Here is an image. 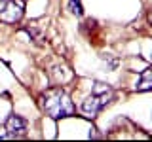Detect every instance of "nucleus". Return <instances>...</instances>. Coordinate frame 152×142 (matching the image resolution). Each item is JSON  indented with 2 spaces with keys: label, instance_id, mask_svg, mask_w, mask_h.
<instances>
[{
  "label": "nucleus",
  "instance_id": "1",
  "mask_svg": "<svg viewBox=\"0 0 152 142\" xmlns=\"http://www.w3.org/2000/svg\"><path fill=\"white\" fill-rule=\"evenodd\" d=\"M42 108L53 120L72 116V112H74V104L70 102L69 95L63 89H50V91H46L44 97H42Z\"/></svg>",
  "mask_w": 152,
  "mask_h": 142
},
{
  "label": "nucleus",
  "instance_id": "2",
  "mask_svg": "<svg viewBox=\"0 0 152 142\" xmlns=\"http://www.w3.org/2000/svg\"><path fill=\"white\" fill-rule=\"evenodd\" d=\"M112 99V89L110 85L101 83V82H95L93 83V91L88 99L82 102V110L89 116H95L99 110H103L104 106L108 104V101Z\"/></svg>",
  "mask_w": 152,
  "mask_h": 142
},
{
  "label": "nucleus",
  "instance_id": "4",
  "mask_svg": "<svg viewBox=\"0 0 152 142\" xmlns=\"http://www.w3.org/2000/svg\"><path fill=\"white\" fill-rule=\"evenodd\" d=\"M6 129L8 133L12 135V138L13 136H21V135H25V131H27V121L23 120L21 116H10L8 117V123H6Z\"/></svg>",
  "mask_w": 152,
  "mask_h": 142
},
{
  "label": "nucleus",
  "instance_id": "6",
  "mask_svg": "<svg viewBox=\"0 0 152 142\" xmlns=\"http://www.w3.org/2000/svg\"><path fill=\"white\" fill-rule=\"evenodd\" d=\"M69 9H70V13H74V15H78V17L84 13L82 4H80L78 0H69Z\"/></svg>",
  "mask_w": 152,
  "mask_h": 142
},
{
  "label": "nucleus",
  "instance_id": "3",
  "mask_svg": "<svg viewBox=\"0 0 152 142\" xmlns=\"http://www.w3.org/2000/svg\"><path fill=\"white\" fill-rule=\"evenodd\" d=\"M23 17V4L19 0H0V19L6 23H17Z\"/></svg>",
  "mask_w": 152,
  "mask_h": 142
},
{
  "label": "nucleus",
  "instance_id": "7",
  "mask_svg": "<svg viewBox=\"0 0 152 142\" xmlns=\"http://www.w3.org/2000/svg\"><path fill=\"white\" fill-rule=\"evenodd\" d=\"M6 138H12V135L8 133V129L4 125H0V140H6Z\"/></svg>",
  "mask_w": 152,
  "mask_h": 142
},
{
  "label": "nucleus",
  "instance_id": "5",
  "mask_svg": "<svg viewBox=\"0 0 152 142\" xmlns=\"http://www.w3.org/2000/svg\"><path fill=\"white\" fill-rule=\"evenodd\" d=\"M137 89L139 91H148V89H152V70H145L141 74V82L137 85Z\"/></svg>",
  "mask_w": 152,
  "mask_h": 142
}]
</instances>
